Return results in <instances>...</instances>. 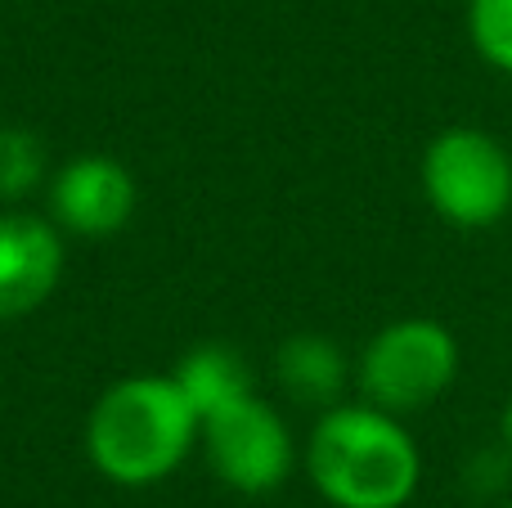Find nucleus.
<instances>
[{
    "mask_svg": "<svg viewBox=\"0 0 512 508\" xmlns=\"http://www.w3.org/2000/svg\"><path fill=\"white\" fill-rule=\"evenodd\" d=\"M306 477L333 508H409L423 486V450L400 414L369 401L319 410L301 450Z\"/></svg>",
    "mask_w": 512,
    "mask_h": 508,
    "instance_id": "nucleus-1",
    "label": "nucleus"
},
{
    "mask_svg": "<svg viewBox=\"0 0 512 508\" xmlns=\"http://www.w3.org/2000/svg\"><path fill=\"white\" fill-rule=\"evenodd\" d=\"M203 419L171 374L113 383L86 419V455L117 486H158L198 446Z\"/></svg>",
    "mask_w": 512,
    "mask_h": 508,
    "instance_id": "nucleus-2",
    "label": "nucleus"
},
{
    "mask_svg": "<svg viewBox=\"0 0 512 508\" xmlns=\"http://www.w3.org/2000/svg\"><path fill=\"white\" fill-rule=\"evenodd\" d=\"M463 369L454 329L436 315H400L382 324L355 356V392L387 414H423L450 396Z\"/></svg>",
    "mask_w": 512,
    "mask_h": 508,
    "instance_id": "nucleus-3",
    "label": "nucleus"
},
{
    "mask_svg": "<svg viewBox=\"0 0 512 508\" xmlns=\"http://www.w3.org/2000/svg\"><path fill=\"white\" fill-rule=\"evenodd\" d=\"M423 198L450 230L481 234L512 212V153L486 126H445L418 162Z\"/></svg>",
    "mask_w": 512,
    "mask_h": 508,
    "instance_id": "nucleus-4",
    "label": "nucleus"
},
{
    "mask_svg": "<svg viewBox=\"0 0 512 508\" xmlns=\"http://www.w3.org/2000/svg\"><path fill=\"white\" fill-rule=\"evenodd\" d=\"M207 450V464L230 491L239 495H270L297 468V441L283 414L256 392L239 396V401L221 405L216 414L203 419L198 432Z\"/></svg>",
    "mask_w": 512,
    "mask_h": 508,
    "instance_id": "nucleus-5",
    "label": "nucleus"
},
{
    "mask_svg": "<svg viewBox=\"0 0 512 508\" xmlns=\"http://www.w3.org/2000/svg\"><path fill=\"white\" fill-rule=\"evenodd\" d=\"M135 203H140V185L108 153H81L50 176V221L77 239H108L126 230Z\"/></svg>",
    "mask_w": 512,
    "mask_h": 508,
    "instance_id": "nucleus-6",
    "label": "nucleus"
},
{
    "mask_svg": "<svg viewBox=\"0 0 512 508\" xmlns=\"http://www.w3.org/2000/svg\"><path fill=\"white\" fill-rule=\"evenodd\" d=\"M63 230L50 216L0 212V320L32 315L63 279Z\"/></svg>",
    "mask_w": 512,
    "mask_h": 508,
    "instance_id": "nucleus-7",
    "label": "nucleus"
},
{
    "mask_svg": "<svg viewBox=\"0 0 512 508\" xmlns=\"http://www.w3.org/2000/svg\"><path fill=\"white\" fill-rule=\"evenodd\" d=\"M274 378L297 405L328 410L355 387V360L328 333H292L274 351Z\"/></svg>",
    "mask_w": 512,
    "mask_h": 508,
    "instance_id": "nucleus-8",
    "label": "nucleus"
},
{
    "mask_svg": "<svg viewBox=\"0 0 512 508\" xmlns=\"http://www.w3.org/2000/svg\"><path fill=\"white\" fill-rule=\"evenodd\" d=\"M171 378H176L180 392L189 396L198 419H207V414H216L221 405H230V401H239V396L252 392L248 360H243L234 347H225V342H203V347H194L176 369H171Z\"/></svg>",
    "mask_w": 512,
    "mask_h": 508,
    "instance_id": "nucleus-9",
    "label": "nucleus"
},
{
    "mask_svg": "<svg viewBox=\"0 0 512 508\" xmlns=\"http://www.w3.org/2000/svg\"><path fill=\"white\" fill-rule=\"evenodd\" d=\"M463 32L486 68L512 77V0H463Z\"/></svg>",
    "mask_w": 512,
    "mask_h": 508,
    "instance_id": "nucleus-10",
    "label": "nucleus"
},
{
    "mask_svg": "<svg viewBox=\"0 0 512 508\" xmlns=\"http://www.w3.org/2000/svg\"><path fill=\"white\" fill-rule=\"evenodd\" d=\"M45 180V149L32 131L5 126L0 131V198H27Z\"/></svg>",
    "mask_w": 512,
    "mask_h": 508,
    "instance_id": "nucleus-11",
    "label": "nucleus"
},
{
    "mask_svg": "<svg viewBox=\"0 0 512 508\" xmlns=\"http://www.w3.org/2000/svg\"><path fill=\"white\" fill-rule=\"evenodd\" d=\"M499 437H504V446H508V455H512V392H508L504 410H499Z\"/></svg>",
    "mask_w": 512,
    "mask_h": 508,
    "instance_id": "nucleus-12",
    "label": "nucleus"
},
{
    "mask_svg": "<svg viewBox=\"0 0 512 508\" xmlns=\"http://www.w3.org/2000/svg\"><path fill=\"white\" fill-rule=\"evenodd\" d=\"M504 508H512V504H504Z\"/></svg>",
    "mask_w": 512,
    "mask_h": 508,
    "instance_id": "nucleus-13",
    "label": "nucleus"
}]
</instances>
